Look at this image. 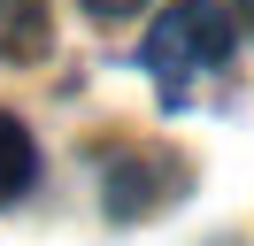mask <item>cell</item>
Instances as JSON below:
<instances>
[{"label":"cell","mask_w":254,"mask_h":246,"mask_svg":"<svg viewBox=\"0 0 254 246\" xmlns=\"http://www.w3.org/2000/svg\"><path fill=\"white\" fill-rule=\"evenodd\" d=\"M231 62V15L223 0H177V8L154 15L146 31V77H154L162 108H185L200 92V77H216Z\"/></svg>","instance_id":"obj_1"},{"label":"cell","mask_w":254,"mask_h":246,"mask_svg":"<svg viewBox=\"0 0 254 246\" xmlns=\"http://www.w3.org/2000/svg\"><path fill=\"white\" fill-rule=\"evenodd\" d=\"M85 8H93V15H131L139 0H85Z\"/></svg>","instance_id":"obj_5"},{"label":"cell","mask_w":254,"mask_h":246,"mask_svg":"<svg viewBox=\"0 0 254 246\" xmlns=\"http://www.w3.org/2000/svg\"><path fill=\"white\" fill-rule=\"evenodd\" d=\"M239 23H247V31H254V0H239Z\"/></svg>","instance_id":"obj_6"},{"label":"cell","mask_w":254,"mask_h":246,"mask_svg":"<svg viewBox=\"0 0 254 246\" xmlns=\"http://www.w3.org/2000/svg\"><path fill=\"white\" fill-rule=\"evenodd\" d=\"M47 54V0H0V62Z\"/></svg>","instance_id":"obj_3"},{"label":"cell","mask_w":254,"mask_h":246,"mask_svg":"<svg viewBox=\"0 0 254 246\" xmlns=\"http://www.w3.org/2000/svg\"><path fill=\"white\" fill-rule=\"evenodd\" d=\"M177 184H185V169H170V154H124V162H108L100 200H108L116 223H139V215H146V208H162Z\"/></svg>","instance_id":"obj_2"},{"label":"cell","mask_w":254,"mask_h":246,"mask_svg":"<svg viewBox=\"0 0 254 246\" xmlns=\"http://www.w3.org/2000/svg\"><path fill=\"white\" fill-rule=\"evenodd\" d=\"M31 177H39V146H31V131H23L16 116H0V200H16Z\"/></svg>","instance_id":"obj_4"}]
</instances>
